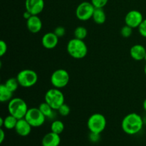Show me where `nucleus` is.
<instances>
[{
    "label": "nucleus",
    "instance_id": "obj_33",
    "mask_svg": "<svg viewBox=\"0 0 146 146\" xmlns=\"http://www.w3.org/2000/svg\"><path fill=\"white\" fill-rule=\"evenodd\" d=\"M4 118H1H1H0V127H1V128H2L3 125H4Z\"/></svg>",
    "mask_w": 146,
    "mask_h": 146
},
{
    "label": "nucleus",
    "instance_id": "obj_29",
    "mask_svg": "<svg viewBox=\"0 0 146 146\" xmlns=\"http://www.w3.org/2000/svg\"><path fill=\"white\" fill-rule=\"evenodd\" d=\"M88 139L92 143L98 142L101 139V134L90 132L89 135H88Z\"/></svg>",
    "mask_w": 146,
    "mask_h": 146
},
{
    "label": "nucleus",
    "instance_id": "obj_23",
    "mask_svg": "<svg viewBox=\"0 0 146 146\" xmlns=\"http://www.w3.org/2000/svg\"><path fill=\"white\" fill-rule=\"evenodd\" d=\"M4 84L7 86V88H9L11 91H12L13 93L15 92L19 86V84L17 78H14V77L8 78L4 83Z\"/></svg>",
    "mask_w": 146,
    "mask_h": 146
},
{
    "label": "nucleus",
    "instance_id": "obj_22",
    "mask_svg": "<svg viewBox=\"0 0 146 146\" xmlns=\"http://www.w3.org/2000/svg\"><path fill=\"white\" fill-rule=\"evenodd\" d=\"M88 35V30L86 28L83 26H78L74 29V38H78V39L84 40L86 38Z\"/></svg>",
    "mask_w": 146,
    "mask_h": 146
},
{
    "label": "nucleus",
    "instance_id": "obj_11",
    "mask_svg": "<svg viewBox=\"0 0 146 146\" xmlns=\"http://www.w3.org/2000/svg\"><path fill=\"white\" fill-rule=\"evenodd\" d=\"M45 6L44 0H25V9L32 15H38Z\"/></svg>",
    "mask_w": 146,
    "mask_h": 146
},
{
    "label": "nucleus",
    "instance_id": "obj_28",
    "mask_svg": "<svg viewBox=\"0 0 146 146\" xmlns=\"http://www.w3.org/2000/svg\"><path fill=\"white\" fill-rule=\"evenodd\" d=\"M54 32L58 38H61V37H63L66 34V29L64 27L59 26V27H56Z\"/></svg>",
    "mask_w": 146,
    "mask_h": 146
},
{
    "label": "nucleus",
    "instance_id": "obj_34",
    "mask_svg": "<svg viewBox=\"0 0 146 146\" xmlns=\"http://www.w3.org/2000/svg\"><path fill=\"white\" fill-rule=\"evenodd\" d=\"M143 108L144 111L146 112V98L145 100H144L143 103Z\"/></svg>",
    "mask_w": 146,
    "mask_h": 146
},
{
    "label": "nucleus",
    "instance_id": "obj_16",
    "mask_svg": "<svg viewBox=\"0 0 146 146\" xmlns=\"http://www.w3.org/2000/svg\"><path fill=\"white\" fill-rule=\"evenodd\" d=\"M146 54V48L142 44H134L130 49V56L133 60L137 61L144 60Z\"/></svg>",
    "mask_w": 146,
    "mask_h": 146
},
{
    "label": "nucleus",
    "instance_id": "obj_1",
    "mask_svg": "<svg viewBox=\"0 0 146 146\" xmlns=\"http://www.w3.org/2000/svg\"><path fill=\"white\" fill-rule=\"evenodd\" d=\"M144 120L137 113H130L122 120L121 128L125 133L133 135L141 132L143 128Z\"/></svg>",
    "mask_w": 146,
    "mask_h": 146
},
{
    "label": "nucleus",
    "instance_id": "obj_27",
    "mask_svg": "<svg viewBox=\"0 0 146 146\" xmlns=\"http://www.w3.org/2000/svg\"><path fill=\"white\" fill-rule=\"evenodd\" d=\"M138 29L141 36H142L144 38H146V19H144Z\"/></svg>",
    "mask_w": 146,
    "mask_h": 146
},
{
    "label": "nucleus",
    "instance_id": "obj_24",
    "mask_svg": "<svg viewBox=\"0 0 146 146\" xmlns=\"http://www.w3.org/2000/svg\"><path fill=\"white\" fill-rule=\"evenodd\" d=\"M133 29L131 28V27H129V26L125 24V26H123V27L121 28L120 33H121V35L122 36L123 38H128V37H130L132 35Z\"/></svg>",
    "mask_w": 146,
    "mask_h": 146
},
{
    "label": "nucleus",
    "instance_id": "obj_3",
    "mask_svg": "<svg viewBox=\"0 0 146 146\" xmlns=\"http://www.w3.org/2000/svg\"><path fill=\"white\" fill-rule=\"evenodd\" d=\"M7 109L10 115L17 119H21L25 117L29 107L24 99L21 98H13L8 102Z\"/></svg>",
    "mask_w": 146,
    "mask_h": 146
},
{
    "label": "nucleus",
    "instance_id": "obj_7",
    "mask_svg": "<svg viewBox=\"0 0 146 146\" xmlns=\"http://www.w3.org/2000/svg\"><path fill=\"white\" fill-rule=\"evenodd\" d=\"M51 84L54 88L61 89L68 84L70 76L68 71L63 68H58L52 73L50 78Z\"/></svg>",
    "mask_w": 146,
    "mask_h": 146
},
{
    "label": "nucleus",
    "instance_id": "obj_15",
    "mask_svg": "<svg viewBox=\"0 0 146 146\" xmlns=\"http://www.w3.org/2000/svg\"><path fill=\"white\" fill-rule=\"evenodd\" d=\"M61 143V137L59 134L49 132L44 135L41 140L42 146H59Z\"/></svg>",
    "mask_w": 146,
    "mask_h": 146
},
{
    "label": "nucleus",
    "instance_id": "obj_35",
    "mask_svg": "<svg viewBox=\"0 0 146 146\" xmlns=\"http://www.w3.org/2000/svg\"><path fill=\"white\" fill-rule=\"evenodd\" d=\"M144 72H145V74L146 75V63H145V67H144Z\"/></svg>",
    "mask_w": 146,
    "mask_h": 146
},
{
    "label": "nucleus",
    "instance_id": "obj_26",
    "mask_svg": "<svg viewBox=\"0 0 146 146\" xmlns=\"http://www.w3.org/2000/svg\"><path fill=\"white\" fill-rule=\"evenodd\" d=\"M91 4L95 8H103L108 4V0H91Z\"/></svg>",
    "mask_w": 146,
    "mask_h": 146
},
{
    "label": "nucleus",
    "instance_id": "obj_18",
    "mask_svg": "<svg viewBox=\"0 0 146 146\" xmlns=\"http://www.w3.org/2000/svg\"><path fill=\"white\" fill-rule=\"evenodd\" d=\"M92 19L97 24H103L106 21V14L103 8H96Z\"/></svg>",
    "mask_w": 146,
    "mask_h": 146
},
{
    "label": "nucleus",
    "instance_id": "obj_10",
    "mask_svg": "<svg viewBox=\"0 0 146 146\" xmlns=\"http://www.w3.org/2000/svg\"><path fill=\"white\" fill-rule=\"evenodd\" d=\"M143 16L138 10H131L125 17V23L133 29H138L142 21H143Z\"/></svg>",
    "mask_w": 146,
    "mask_h": 146
},
{
    "label": "nucleus",
    "instance_id": "obj_5",
    "mask_svg": "<svg viewBox=\"0 0 146 146\" xmlns=\"http://www.w3.org/2000/svg\"><path fill=\"white\" fill-rule=\"evenodd\" d=\"M17 79L20 86L23 88H31L36 84L38 74L32 69H23L17 75Z\"/></svg>",
    "mask_w": 146,
    "mask_h": 146
},
{
    "label": "nucleus",
    "instance_id": "obj_20",
    "mask_svg": "<svg viewBox=\"0 0 146 146\" xmlns=\"http://www.w3.org/2000/svg\"><path fill=\"white\" fill-rule=\"evenodd\" d=\"M4 122L3 127L7 130H11L15 128L18 119L9 114V115L6 116L5 118H4Z\"/></svg>",
    "mask_w": 146,
    "mask_h": 146
},
{
    "label": "nucleus",
    "instance_id": "obj_21",
    "mask_svg": "<svg viewBox=\"0 0 146 146\" xmlns=\"http://www.w3.org/2000/svg\"><path fill=\"white\" fill-rule=\"evenodd\" d=\"M64 123L60 120H54L51 124V131L57 134H61L64 131Z\"/></svg>",
    "mask_w": 146,
    "mask_h": 146
},
{
    "label": "nucleus",
    "instance_id": "obj_31",
    "mask_svg": "<svg viewBox=\"0 0 146 146\" xmlns=\"http://www.w3.org/2000/svg\"><path fill=\"white\" fill-rule=\"evenodd\" d=\"M5 132H4V129L2 128H1V129H0V143H2L4 142V139H5Z\"/></svg>",
    "mask_w": 146,
    "mask_h": 146
},
{
    "label": "nucleus",
    "instance_id": "obj_6",
    "mask_svg": "<svg viewBox=\"0 0 146 146\" xmlns=\"http://www.w3.org/2000/svg\"><path fill=\"white\" fill-rule=\"evenodd\" d=\"M106 118L100 113H95L90 115L87 121V127L90 132L101 134L106 127Z\"/></svg>",
    "mask_w": 146,
    "mask_h": 146
},
{
    "label": "nucleus",
    "instance_id": "obj_36",
    "mask_svg": "<svg viewBox=\"0 0 146 146\" xmlns=\"http://www.w3.org/2000/svg\"><path fill=\"white\" fill-rule=\"evenodd\" d=\"M144 60H145V61H146V54H145V58H144Z\"/></svg>",
    "mask_w": 146,
    "mask_h": 146
},
{
    "label": "nucleus",
    "instance_id": "obj_9",
    "mask_svg": "<svg viewBox=\"0 0 146 146\" xmlns=\"http://www.w3.org/2000/svg\"><path fill=\"white\" fill-rule=\"evenodd\" d=\"M95 9L91 1H83L76 9V17L80 21H88L92 19Z\"/></svg>",
    "mask_w": 146,
    "mask_h": 146
},
{
    "label": "nucleus",
    "instance_id": "obj_14",
    "mask_svg": "<svg viewBox=\"0 0 146 146\" xmlns=\"http://www.w3.org/2000/svg\"><path fill=\"white\" fill-rule=\"evenodd\" d=\"M32 128L33 127L29 123L28 121L24 118L17 121L14 130L21 137H26L31 133Z\"/></svg>",
    "mask_w": 146,
    "mask_h": 146
},
{
    "label": "nucleus",
    "instance_id": "obj_8",
    "mask_svg": "<svg viewBox=\"0 0 146 146\" xmlns=\"http://www.w3.org/2000/svg\"><path fill=\"white\" fill-rule=\"evenodd\" d=\"M26 120L33 128L41 126L45 123L46 118L38 108H29L25 117Z\"/></svg>",
    "mask_w": 146,
    "mask_h": 146
},
{
    "label": "nucleus",
    "instance_id": "obj_25",
    "mask_svg": "<svg viewBox=\"0 0 146 146\" xmlns=\"http://www.w3.org/2000/svg\"><path fill=\"white\" fill-rule=\"evenodd\" d=\"M57 111H58V114L61 116H67V115H69L70 112H71V108L67 104H64L59 107Z\"/></svg>",
    "mask_w": 146,
    "mask_h": 146
},
{
    "label": "nucleus",
    "instance_id": "obj_17",
    "mask_svg": "<svg viewBox=\"0 0 146 146\" xmlns=\"http://www.w3.org/2000/svg\"><path fill=\"white\" fill-rule=\"evenodd\" d=\"M38 108L40 109V111L42 112V113L45 115L46 118L47 119L50 120H54L56 118V110L54 109L52 107L50 106L47 103H46L45 101L43 103H41L39 106H38Z\"/></svg>",
    "mask_w": 146,
    "mask_h": 146
},
{
    "label": "nucleus",
    "instance_id": "obj_30",
    "mask_svg": "<svg viewBox=\"0 0 146 146\" xmlns=\"http://www.w3.org/2000/svg\"><path fill=\"white\" fill-rule=\"evenodd\" d=\"M7 49H8V47H7L6 41L3 40L0 41V56H3L7 53Z\"/></svg>",
    "mask_w": 146,
    "mask_h": 146
},
{
    "label": "nucleus",
    "instance_id": "obj_4",
    "mask_svg": "<svg viewBox=\"0 0 146 146\" xmlns=\"http://www.w3.org/2000/svg\"><path fill=\"white\" fill-rule=\"evenodd\" d=\"M44 101L57 111L61 105L65 104V97L61 90L54 87L46 92Z\"/></svg>",
    "mask_w": 146,
    "mask_h": 146
},
{
    "label": "nucleus",
    "instance_id": "obj_19",
    "mask_svg": "<svg viewBox=\"0 0 146 146\" xmlns=\"http://www.w3.org/2000/svg\"><path fill=\"white\" fill-rule=\"evenodd\" d=\"M13 92L7 88L4 84H1L0 86V101L1 103L9 102L12 99Z\"/></svg>",
    "mask_w": 146,
    "mask_h": 146
},
{
    "label": "nucleus",
    "instance_id": "obj_13",
    "mask_svg": "<svg viewBox=\"0 0 146 146\" xmlns=\"http://www.w3.org/2000/svg\"><path fill=\"white\" fill-rule=\"evenodd\" d=\"M43 27L42 21L38 15H32L27 20V28L31 34H37Z\"/></svg>",
    "mask_w": 146,
    "mask_h": 146
},
{
    "label": "nucleus",
    "instance_id": "obj_2",
    "mask_svg": "<svg viewBox=\"0 0 146 146\" xmlns=\"http://www.w3.org/2000/svg\"><path fill=\"white\" fill-rule=\"evenodd\" d=\"M66 50L69 56L75 59H82L88 54V47L84 40L71 38L67 43Z\"/></svg>",
    "mask_w": 146,
    "mask_h": 146
},
{
    "label": "nucleus",
    "instance_id": "obj_32",
    "mask_svg": "<svg viewBox=\"0 0 146 146\" xmlns=\"http://www.w3.org/2000/svg\"><path fill=\"white\" fill-rule=\"evenodd\" d=\"M31 16H32V14H31L30 12H29L28 11H27V10H25V11L23 13V17H24L26 20L29 19Z\"/></svg>",
    "mask_w": 146,
    "mask_h": 146
},
{
    "label": "nucleus",
    "instance_id": "obj_12",
    "mask_svg": "<svg viewBox=\"0 0 146 146\" xmlns=\"http://www.w3.org/2000/svg\"><path fill=\"white\" fill-rule=\"evenodd\" d=\"M58 38L54 32H47L41 38V44L46 49H53L58 45Z\"/></svg>",
    "mask_w": 146,
    "mask_h": 146
}]
</instances>
